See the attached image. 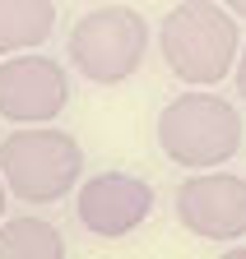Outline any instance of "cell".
<instances>
[{
  "instance_id": "obj_8",
  "label": "cell",
  "mask_w": 246,
  "mask_h": 259,
  "mask_svg": "<svg viewBox=\"0 0 246 259\" xmlns=\"http://www.w3.org/2000/svg\"><path fill=\"white\" fill-rule=\"evenodd\" d=\"M56 28V0H0V56H28Z\"/></svg>"
},
{
  "instance_id": "obj_1",
  "label": "cell",
  "mask_w": 246,
  "mask_h": 259,
  "mask_svg": "<svg viewBox=\"0 0 246 259\" xmlns=\"http://www.w3.org/2000/svg\"><path fill=\"white\" fill-rule=\"evenodd\" d=\"M158 47H163L167 70L181 83L214 88L237 70L241 32H237V19L219 0H181V5L167 10L158 28Z\"/></svg>"
},
{
  "instance_id": "obj_10",
  "label": "cell",
  "mask_w": 246,
  "mask_h": 259,
  "mask_svg": "<svg viewBox=\"0 0 246 259\" xmlns=\"http://www.w3.org/2000/svg\"><path fill=\"white\" fill-rule=\"evenodd\" d=\"M232 79H237V93L246 97V47H241V56H237V70H232Z\"/></svg>"
},
{
  "instance_id": "obj_11",
  "label": "cell",
  "mask_w": 246,
  "mask_h": 259,
  "mask_svg": "<svg viewBox=\"0 0 246 259\" xmlns=\"http://www.w3.org/2000/svg\"><path fill=\"white\" fill-rule=\"evenodd\" d=\"M219 5H223L228 14H237V19H246V0H219Z\"/></svg>"
},
{
  "instance_id": "obj_12",
  "label": "cell",
  "mask_w": 246,
  "mask_h": 259,
  "mask_svg": "<svg viewBox=\"0 0 246 259\" xmlns=\"http://www.w3.org/2000/svg\"><path fill=\"white\" fill-rule=\"evenodd\" d=\"M5 199H10V185H5V176H0V222H5Z\"/></svg>"
},
{
  "instance_id": "obj_7",
  "label": "cell",
  "mask_w": 246,
  "mask_h": 259,
  "mask_svg": "<svg viewBox=\"0 0 246 259\" xmlns=\"http://www.w3.org/2000/svg\"><path fill=\"white\" fill-rule=\"evenodd\" d=\"M75 213H79V222L93 236L121 241V236H130L135 227L149 222V213H153V185L144 176H130V171H98V176H88L79 185Z\"/></svg>"
},
{
  "instance_id": "obj_4",
  "label": "cell",
  "mask_w": 246,
  "mask_h": 259,
  "mask_svg": "<svg viewBox=\"0 0 246 259\" xmlns=\"http://www.w3.org/2000/svg\"><path fill=\"white\" fill-rule=\"evenodd\" d=\"M70 65L93 83H126L149 51V23L130 5L88 10L70 28Z\"/></svg>"
},
{
  "instance_id": "obj_5",
  "label": "cell",
  "mask_w": 246,
  "mask_h": 259,
  "mask_svg": "<svg viewBox=\"0 0 246 259\" xmlns=\"http://www.w3.org/2000/svg\"><path fill=\"white\" fill-rule=\"evenodd\" d=\"M70 107V74L56 56H10L0 60V116L19 130L56 120Z\"/></svg>"
},
{
  "instance_id": "obj_6",
  "label": "cell",
  "mask_w": 246,
  "mask_h": 259,
  "mask_svg": "<svg viewBox=\"0 0 246 259\" xmlns=\"http://www.w3.org/2000/svg\"><path fill=\"white\" fill-rule=\"evenodd\" d=\"M177 222L200 241H241L246 236V176L200 171L177 185Z\"/></svg>"
},
{
  "instance_id": "obj_13",
  "label": "cell",
  "mask_w": 246,
  "mask_h": 259,
  "mask_svg": "<svg viewBox=\"0 0 246 259\" xmlns=\"http://www.w3.org/2000/svg\"><path fill=\"white\" fill-rule=\"evenodd\" d=\"M219 259H246V250H241V245H232V250H223Z\"/></svg>"
},
{
  "instance_id": "obj_2",
  "label": "cell",
  "mask_w": 246,
  "mask_h": 259,
  "mask_svg": "<svg viewBox=\"0 0 246 259\" xmlns=\"http://www.w3.org/2000/svg\"><path fill=\"white\" fill-rule=\"evenodd\" d=\"M158 148L177 167L209 171L241 148V111L214 93H181L158 111Z\"/></svg>"
},
{
  "instance_id": "obj_9",
  "label": "cell",
  "mask_w": 246,
  "mask_h": 259,
  "mask_svg": "<svg viewBox=\"0 0 246 259\" xmlns=\"http://www.w3.org/2000/svg\"><path fill=\"white\" fill-rule=\"evenodd\" d=\"M0 259H65V236L47 218L0 222Z\"/></svg>"
},
{
  "instance_id": "obj_3",
  "label": "cell",
  "mask_w": 246,
  "mask_h": 259,
  "mask_svg": "<svg viewBox=\"0 0 246 259\" xmlns=\"http://www.w3.org/2000/svg\"><path fill=\"white\" fill-rule=\"evenodd\" d=\"M84 171V148L75 135L51 125L14 130L0 139V176H5L10 194L23 204H56L79 185Z\"/></svg>"
}]
</instances>
